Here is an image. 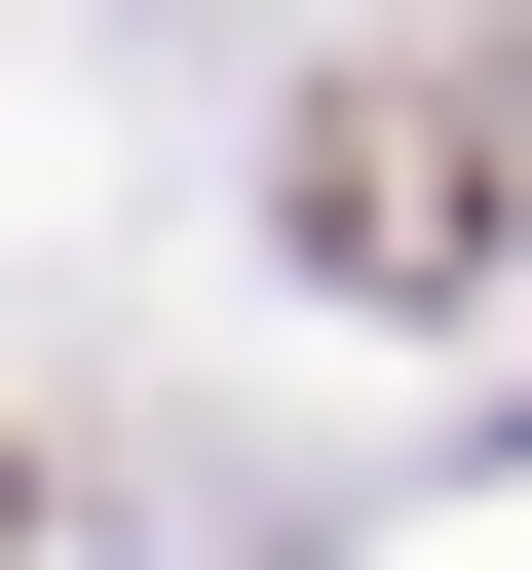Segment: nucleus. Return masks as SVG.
Masks as SVG:
<instances>
[{"instance_id": "1", "label": "nucleus", "mask_w": 532, "mask_h": 570, "mask_svg": "<svg viewBox=\"0 0 532 570\" xmlns=\"http://www.w3.org/2000/svg\"><path fill=\"white\" fill-rule=\"evenodd\" d=\"M305 266H381V305L494 266V77H343V115H305Z\"/></svg>"}, {"instance_id": "2", "label": "nucleus", "mask_w": 532, "mask_h": 570, "mask_svg": "<svg viewBox=\"0 0 532 570\" xmlns=\"http://www.w3.org/2000/svg\"><path fill=\"white\" fill-rule=\"evenodd\" d=\"M0 532H39V494H0Z\"/></svg>"}]
</instances>
